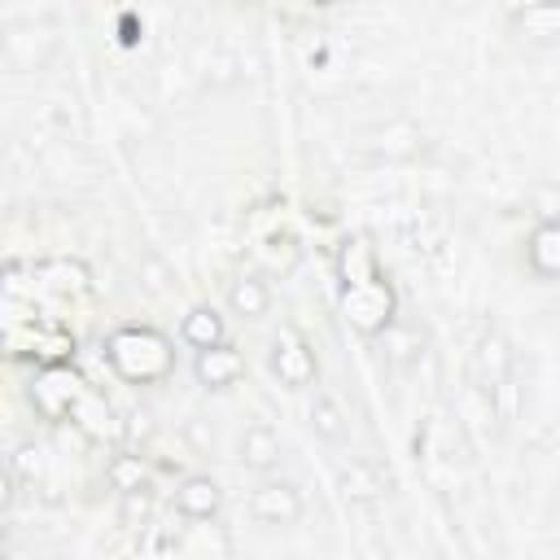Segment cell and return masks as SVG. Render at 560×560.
I'll use <instances>...</instances> for the list:
<instances>
[{"label":"cell","mask_w":560,"mask_h":560,"mask_svg":"<svg viewBox=\"0 0 560 560\" xmlns=\"http://www.w3.org/2000/svg\"><path fill=\"white\" fill-rule=\"evenodd\" d=\"M105 359H109V368H114L122 381H131V385H153V381L171 376V368H175L171 341H166L162 332H153V328H140V324H127V328L109 332Z\"/></svg>","instance_id":"obj_1"},{"label":"cell","mask_w":560,"mask_h":560,"mask_svg":"<svg viewBox=\"0 0 560 560\" xmlns=\"http://www.w3.org/2000/svg\"><path fill=\"white\" fill-rule=\"evenodd\" d=\"M389 306H394V298L376 276L372 280H346V311L363 332L385 328L389 324Z\"/></svg>","instance_id":"obj_2"},{"label":"cell","mask_w":560,"mask_h":560,"mask_svg":"<svg viewBox=\"0 0 560 560\" xmlns=\"http://www.w3.org/2000/svg\"><path fill=\"white\" fill-rule=\"evenodd\" d=\"M271 368L284 385H306L315 376V354L293 328H280L276 341H271Z\"/></svg>","instance_id":"obj_3"},{"label":"cell","mask_w":560,"mask_h":560,"mask_svg":"<svg viewBox=\"0 0 560 560\" xmlns=\"http://www.w3.org/2000/svg\"><path fill=\"white\" fill-rule=\"evenodd\" d=\"M249 512L262 521V525H293L302 516V494L298 486L289 481H267L249 494Z\"/></svg>","instance_id":"obj_4"},{"label":"cell","mask_w":560,"mask_h":560,"mask_svg":"<svg viewBox=\"0 0 560 560\" xmlns=\"http://www.w3.org/2000/svg\"><path fill=\"white\" fill-rule=\"evenodd\" d=\"M525 262L538 280H560V219L534 223V232L525 241Z\"/></svg>","instance_id":"obj_5"},{"label":"cell","mask_w":560,"mask_h":560,"mask_svg":"<svg viewBox=\"0 0 560 560\" xmlns=\"http://www.w3.org/2000/svg\"><path fill=\"white\" fill-rule=\"evenodd\" d=\"M477 376H481V389H486L490 398L512 381V346H508L499 332H490V337L477 346Z\"/></svg>","instance_id":"obj_6"},{"label":"cell","mask_w":560,"mask_h":560,"mask_svg":"<svg viewBox=\"0 0 560 560\" xmlns=\"http://www.w3.org/2000/svg\"><path fill=\"white\" fill-rule=\"evenodd\" d=\"M197 381L210 385V389H228L241 372H245V359L232 350V346H214V350H201L197 354Z\"/></svg>","instance_id":"obj_7"},{"label":"cell","mask_w":560,"mask_h":560,"mask_svg":"<svg viewBox=\"0 0 560 560\" xmlns=\"http://www.w3.org/2000/svg\"><path fill=\"white\" fill-rule=\"evenodd\" d=\"M219 503H223V494H219V486H214L210 477H188V481L175 490V508H179L184 516H192V521H210V516L219 512Z\"/></svg>","instance_id":"obj_8"},{"label":"cell","mask_w":560,"mask_h":560,"mask_svg":"<svg viewBox=\"0 0 560 560\" xmlns=\"http://www.w3.org/2000/svg\"><path fill=\"white\" fill-rule=\"evenodd\" d=\"M179 337H184L197 354H201V350L223 346V319H219V311H210V306L188 311V315H184V324H179Z\"/></svg>","instance_id":"obj_9"},{"label":"cell","mask_w":560,"mask_h":560,"mask_svg":"<svg viewBox=\"0 0 560 560\" xmlns=\"http://www.w3.org/2000/svg\"><path fill=\"white\" fill-rule=\"evenodd\" d=\"M228 302H232L236 315L258 319V315H267V306H271V289H267L258 276H241V280L228 289Z\"/></svg>","instance_id":"obj_10"},{"label":"cell","mask_w":560,"mask_h":560,"mask_svg":"<svg viewBox=\"0 0 560 560\" xmlns=\"http://www.w3.org/2000/svg\"><path fill=\"white\" fill-rule=\"evenodd\" d=\"M276 455H280V442H276L262 424H254V429L245 433V442H241V459H245L254 472H267V468L276 464Z\"/></svg>","instance_id":"obj_11"},{"label":"cell","mask_w":560,"mask_h":560,"mask_svg":"<svg viewBox=\"0 0 560 560\" xmlns=\"http://www.w3.org/2000/svg\"><path fill=\"white\" fill-rule=\"evenodd\" d=\"M311 420H315V429H319L328 442H337V438L346 433V424H341V416L332 411V402H328V398H319V402L311 407Z\"/></svg>","instance_id":"obj_12"}]
</instances>
